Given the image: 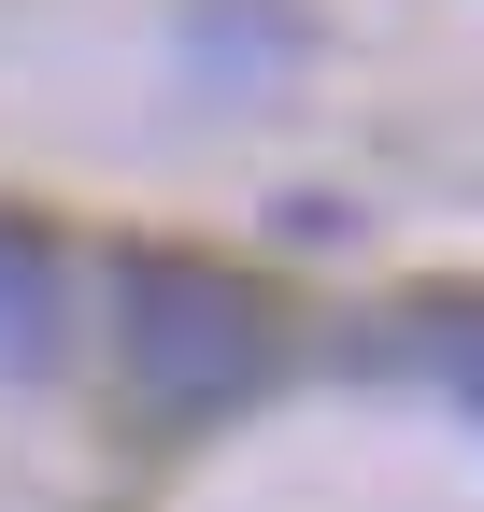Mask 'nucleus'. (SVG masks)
<instances>
[{
	"mask_svg": "<svg viewBox=\"0 0 484 512\" xmlns=\"http://www.w3.org/2000/svg\"><path fill=\"white\" fill-rule=\"evenodd\" d=\"M114 328H129V384L171 427H214L271 384V299L214 271V256H129L114 271Z\"/></svg>",
	"mask_w": 484,
	"mask_h": 512,
	"instance_id": "nucleus-1",
	"label": "nucleus"
},
{
	"mask_svg": "<svg viewBox=\"0 0 484 512\" xmlns=\"http://www.w3.org/2000/svg\"><path fill=\"white\" fill-rule=\"evenodd\" d=\"M57 356V256L0 214V370H43Z\"/></svg>",
	"mask_w": 484,
	"mask_h": 512,
	"instance_id": "nucleus-3",
	"label": "nucleus"
},
{
	"mask_svg": "<svg viewBox=\"0 0 484 512\" xmlns=\"http://www.w3.org/2000/svg\"><path fill=\"white\" fill-rule=\"evenodd\" d=\"M371 370H428V384H456L484 413V299H428V313H399V328H371Z\"/></svg>",
	"mask_w": 484,
	"mask_h": 512,
	"instance_id": "nucleus-2",
	"label": "nucleus"
}]
</instances>
